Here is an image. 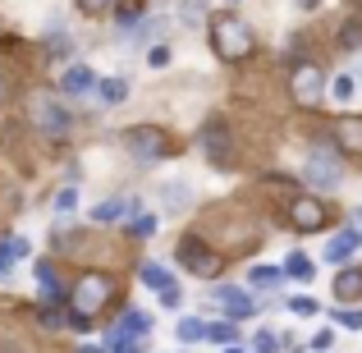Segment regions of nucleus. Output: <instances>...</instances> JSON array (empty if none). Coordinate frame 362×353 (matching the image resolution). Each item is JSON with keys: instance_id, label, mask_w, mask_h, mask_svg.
Masks as SVG:
<instances>
[{"instance_id": "obj_29", "label": "nucleus", "mask_w": 362, "mask_h": 353, "mask_svg": "<svg viewBox=\"0 0 362 353\" xmlns=\"http://www.w3.org/2000/svg\"><path fill=\"white\" fill-rule=\"evenodd\" d=\"M330 317H335V326H344V330H362V308L339 303V308H330Z\"/></svg>"}, {"instance_id": "obj_35", "label": "nucleus", "mask_w": 362, "mask_h": 353, "mask_svg": "<svg viewBox=\"0 0 362 353\" xmlns=\"http://www.w3.org/2000/svg\"><path fill=\"white\" fill-rule=\"evenodd\" d=\"M170 60H175V51H170V46L165 42H156V46H147V64H151V69H165V64Z\"/></svg>"}, {"instance_id": "obj_43", "label": "nucleus", "mask_w": 362, "mask_h": 353, "mask_svg": "<svg viewBox=\"0 0 362 353\" xmlns=\"http://www.w3.org/2000/svg\"><path fill=\"white\" fill-rule=\"evenodd\" d=\"M78 353H106V345H83Z\"/></svg>"}, {"instance_id": "obj_31", "label": "nucleus", "mask_w": 362, "mask_h": 353, "mask_svg": "<svg viewBox=\"0 0 362 353\" xmlns=\"http://www.w3.org/2000/svg\"><path fill=\"white\" fill-rule=\"evenodd\" d=\"M0 243H5V253L14 257V262L33 257V238H28V234H9V238H0Z\"/></svg>"}, {"instance_id": "obj_25", "label": "nucleus", "mask_w": 362, "mask_h": 353, "mask_svg": "<svg viewBox=\"0 0 362 353\" xmlns=\"http://www.w3.org/2000/svg\"><path fill=\"white\" fill-rule=\"evenodd\" d=\"M206 340L230 349V345H239V330H234V321H206Z\"/></svg>"}, {"instance_id": "obj_16", "label": "nucleus", "mask_w": 362, "mask_h": 353, "mask_svg": "<svg viewBox=\"0 0 362 353\" xmlns=\"http://www.w3.org/2000/svg\"><path fill=\"white\" fill-rule=\"evenodd\" d=\"M284 280H298V284L317 280V262H312L308 253H289L284 257Z\"/></svg>"}, {"instance_id": "obj_40", "label": "nucleus", "mask_w": 362, "mask_h": 353, "mask_svg": "<svg viewBox=\"0 0 362 353\" xmlns=\"http://www.w3.org/2000/svg\"><path fill=\"white\" fill-rule=\"evenodd\" d=\"M179 303H184V289H179V284L160 289V308H179Z\"/></svg>"}, {"instance_id": "obj_36", "label": "nucleus", "mask_w": 362, "mask_h": 353, "mask_svg": "<svg viewBox=\"0 0 362 353\" xmlns=\"http://www.w3.org/2000/svg\"><path fill=\"white\" fill-rule=\"evenodd\" d=\"M129 234L133 238H151V234H156V216H133V221H129Z\"/></svg>"}, {"instance_id": "obj_22", "label": "nucleus", "mask_w": 362, "mask_h": 353, "mask_svg": "<svg viewBox=\"0 0 362 353\" xmlns=\"http://www.w3.org/2000/svg\"><path fill=\"white\" fill-rule=\"evenodd\" d=\"M69 51H74V37L64 33L60 23H51V33H46V55H51V60H64Z\"/></svg>"}, {"instance_id": "obj_2", "label": "nucleus", "mask_w": 362, "mask_h": 353, "mask_svg": "<svg viewBox=\"0 0 362 353\" xmlns=\"http://www.w3.org/2000/svg\"><path fill=\"white\" fill-rule=\"evenodd\" d=\"M124 151H129L138 166H156V161H165L175 147H170V138L156 124H133V129H124Z\"/></svg>"}, {"instance_id": "obj_6", "label": "nucleus", "mask_w": 362, "mask_h": 353, "mask_svg": "<svg viewBox=\"0 0 362 353\" xmlns=\"http://www.w3.org/2000/svg\"><path fill=\"white\" fill-rule=\"evenodd\" d=\"M206 303H216V308L225 312V321H247V317H257L252 289H239V284H211V289H206Z\"/></svg>"}, {"instance_id": "obj_1", "label": "nucleus", "mask_w": 362, "mask_h": 353, "mask_svg": "<svg viewBox=\"0 0 362 353\" xmlns=\"http://www.w3.org/2000/svg\"><path fill=\"white\" fill-rule=\"evenodd\" d=\"M206 33H211V46L225 64L252 55V28H247V18H239V14H211Z\"/></svg>"}, {"instance_id": "obj_5", "label": "nucleus", "mask_w": 362, "mask_h": 353, "mask_svg": "<svg viewBox=\"0 0 362 353\" xmlns=\"http://www.w3.org/2000/svg\"><path fill=\"white\" fill-rule=\"evenodd\" d=\"M303 179H308L312 188H321V193H335L339 184H344V170H339V156H335V147H312V156H308V166H303Z\"/></svg>"}, {"instance_id": "obj_9", "label": "nucleus", "mask_w": 362, "mask_h": 353, "mask_svg": "<svg viewBox=\"0 0 362 353\" xmlns=\"http://www.w3.org/2000/svg\"><path fill=\"white\" fill-rule=\"evenodd\" d=\"M179 266H188V271L193 275H206V280H211V275H221V257L211 253V248H202V238L197 234H188L184 243H179Z\"/></svg>"}, {"instance_id": "obj_13", "label": "nucleus", "mask_w": 362, "mask_h": 353, "mask_svg": "<svg viewBox=\"0 0 362 353\" xmlns=\"http://www.w3.org/2000/svg\"><path fill=\"white\" fill-rule=\"evenodd\" d=\"M110 335H119V340H147V335H151V312L129 308V312L119 317V326L110 330Z\"/></svg>"}, {"instance_id": "obj_17", "label": "nucleus", "mask_w": 362, "mask_h": 353, "mask_svg": "<svg viewBox=\"0 0 362 353\" xmlns=\"http://www.w3.org/2000/svg\"><path fill=\"white\" fill-rule=\"evenodd\" d=\"M335 299L349 303V299H362V266H344L335 275Z\"/></svg>"}, {"instance_id": "obj_10", "label": "nucleus", "mask_w": 362, "mask_h": 353, "mask_svg": "<svg viewBox=\"0 0 362 353\" xmlns=\"http://www.w3.org/2000/svg\"><path fill=\"white\" fill-rule=\"evenodd\" d=\"M33 124H37L42 133H51V138H64V133L74 129L69 110H64L55 97H33Z\"/></svg>"}, {"instance_id": "obj_7", "label": "nucleus", "mask_w": 362, "mask_h": 353, "mask_svg": "<svg viewBox=\"0 0 362 353\" xmlns=\"http://www.w3.org/2000/svg\"><path fill=\"white\" fill-rule=\"evenodd\" d=\"M284 221H289L293 234H312L330 221V207L321 197H293V202H284Z\"/></svg>"}, {"instance_id": "obj_20", "label": "nucleus", "mask_w": 362, "mask_h": 353, "mask_svg": "<svg viewBox=\"0 0 362 353\" xmlns=\"http://www.w3.org/2000/svg\"><path fill=\"white\" fill-rule=\"evenodd\" d=\"M97 101L101 106H124L129 101V83L124 79H97Z\"/></svg>"}, {"instance_id": "obj_14", "label": "nucleus", "mask_w": 362, "mask_h": 353, "mask_svg": "<svg viewBox=\"0 0 362 353\" xmlns=\"http://www.w3.org/2000/svg\"><path fill=\"white\" fill-rule=\"evenodd\" d=\"M160 202H165V212H188V202H193V184H188V179H170V184H160Z\"/></svg>"}, {"instance_id": "obj_28", "label": "nucleus", "mask_w": 362, "mask_h": 353, "mask_svg": "<svg viewBox=\"0 0 362 353\" xmlns=\"http://www.w3.org/2000/svg\"><path fill=\"white\" fill-rule=\"evenodd\" d=\"M160 28H165V18H160V14H147L138 28H133V33H124V37H129V42H151V37H156Z\"/></svg>"}, {"instance_id": "obj_41", "label": "nucleus", "mask_w": 362, "mask_h": 353, "mask_svg": "<svg viewBox=\"0 0 362 353\" xmlns=\"http://www.w3.org/2000/svg\"><path fill=\"white\" fill-rule=\"evenodd\" d=\"M9 271H14V257H9L5 243H0V280H9Z\"/></svg>"}, {"instance_id": "obj_38", "label": "nucleus", "mask_w": 362, "mask_h": 353, "mask_svg": "<svg viewBox=\"0 0 362 353\" xmlns=\"http://www.w3.org/2000/svg\"><path fill=\"white\" fill-rule=\"evenodd\" d=\"M330 345H335V330H317V335L308 340V349H312V353H326Z\"/></svg>"}, {"instance_id": "obj_23", "label": "nucleus", "mask_w": 362, "mask_h": 353, "mask_svg": "<svg viewBox=\"0 0 362 353\" xmlns=\"http://www.w3.org/2000/svg\"><path fill=\"white\" fill-rule=\"evenodd\" d=\"M115 23H119V33H133V28L142 23V0H119L115 5Z\"/></svg>"}, {"instance_id": "obj_44", "label": "nucleus", "mask_w": 362, "mask_h": 353, "mask_svg": "<svg viewBox=\"0 0 362 353\" xmlns=\"http://www.w3.org/2000/svg\"><path fill=\"white\" fill-rule=\"evenodd\" d=\"M298 5H303V9H317V5H321V0H298Z\"/></svg>"}, {"instance_id": "obj_15", "label": "nucleus", "mask_w": 362, "mask_h": 353, "mask_svg": "<svg viewBox=\"0 0 362 353\" xmlns=\"http://www.w3.org/2000/svg\"><path fill=\"white\" fill-rule=\"evenodd\" d=\"M284 284V266H252L247 271V289H257V294H271V289H280Z\"/></svg>"}, {"instance_id": "obj_39", "label": "nucleus", "mask_w": 362, "mask_h": 353, "mask_svg": "<svg viewBox=\"0 0 362 353\" xmlns=\"http://www.w3.org/2000/svg\"><path fill=\"white\" fill-rule=\"evenodd\" d=\"M119 0H78V9L83 14H106V9H115Z\"/></svg>"}, {"instance_id": "obj_12", "label": "nucleus", "mask_w": 362, "mask_h": 353, "mask_svg": "<svg viewBox=\"0 0 362 353\" xmlns=\"http://www.w3.org/2000/svg\"><path fill=\"white\" fill-rule=\"evenodd\" d=\"M60 92L64 97H97V74H92L88 64H69V69L60 74Z\"/></svg>"}, {"instance_id": "obj_30", "label": "nucleus", "mask_w": 362, "mask_h": 353, "mask_svg": "<svg viewBox=\"0 0 362 353\" xmlns=\"http://www.w3.org/2000/svg\"><path fill=\"white\" fill-rule=\"evenodd\" d=\"M284 308H289L293 317H317L321 303H317V299H308V294H293V299H284Z\"/></svg>"}, {"instance_id": "obj_8", "label": "nucleus", "mask_w": 362, "mask_h": 353, "mask_svg": "<svg viewBox=\"0 0 362 353\" xmlns=\"http://www.w3.org/2000/svg\"><path fill=\"white\" fill-rule=\"evenodd\" d=\"M202 156L211 161L216 170H230V161H234V138H230V124L225 120H206L202 124Z\"/></svg>"}, {"instance_id": "obj_18", "label": "nucleus", "mask_w": 362, "mask_h": 353, "mask_svg": "<svg viewBox=\"0 0 362 353\" xmlns=\"http://www.w3.org/2000/svg\"><path fill=\"white\" fill-rule=\"evenodd\" d=\"M330 138L344 151H362V120H339L335 129H330Z\"/></svg>"}, {"instance_id": "obj_33", "label": "nucleus", "mask_w": 362, "mask_h": 353, "mask_svg": "<svg viewBox=\"0 0 362 353\" xmlns=\"http://www.w3.org/2000/svg\"><path fill=\"white\" fill-rule=\"evenodd\" d=\"M339 46H344V51H362V18H349V23H344Z\"/></svg>"}, {"instance_id": "obj_45", "label": "nucleus", "mask_w": 362, "mask_h": 353, "mask_svg": "<svg viewBox=\"0 0 362 353\" xmlns=\"http://www.w3.org/2000/svg\"><path fill=\"white\" fill-rule=\"evenodd\" d=\"M225 353H247V349H243V345H230V349H225Z\"/></svg>"}, {"instance_id": "obj_11", "label": "nucleus", "mask_w": 362, "mask_h": 353, "mask_svg": "<svg viewBox=\"0 0 362 353\" xmlns=\"http://www.w3.org/2000/svg\"><path fill=\"white\" fill-rule=\"evenodd\" d=\"M358 248H362V230H358V225H344V230L330 234V243L321 248V262L339 266V262H349V257H354Z\"/></svg>"}, {"instance_id": "obj_46", "label": "nucleus", "mask_w": 362, "mask_h": 353, "mask_svg": "<svg viewBox=\"0 0 362 353\" xmlns=\"http://www.w3.org/2000/svg\"><path fill=\"white\" fill-rule=\"evenodd\" d=\"M354 221H362V207H358V212H354Z\"/></svg>"}, {"instance_id": "obj_47", "label": "nucleus", "mask_w": 362, "mask_h": 353, "mask_svg": "<svg viewBox=\"0 0 362 353\" xmlns=\"http://www.w3.org/2000/svg\"><path fill=\"white\" fill-rule=\"evenodd\" d=\"M354 79H358V83H362V69H358V74H354Z\"/></svg>"}, {"instance_id": "obj_26", "label": "nucleus", "mask_w": 362, "mask_h": 353, "mask_svg": "<svg viewBox=\"0 0 362 353\" xmlns=\"http://www.w3.org/2000/svg\"><path fill=\"white\" fill-rule=\"evenodd\" d=\"M175 14H179V23H184V28H197L202 18H211V9H206L202 0H179V9H175Z\"/></svg>"}, {"instance_id": "obj_24", "label": "nucleus", "mask_w": 362, "mask_h": 353, "mask_svg": "<svg viewBox=\"0 0 362 353\" xmlns=\"http://www.w3.org/2000/svg\"><path fill=\"white\" fill-rule=\"evenodd\" d=\"M175 335H179V345H202V340H206V321H197V317H179Z\"/></svg>"}, {"instance_id": "obj_19", "label": "nucleus", "mask_w": 362, "mask_h": 353, "mask_svg": "<svg viewBox=\"0 0 362 353\" xmlns=\"http://www.w3.org/2000/svg\"><path fill=\"white\" fill-rule=\"evenodd\" d=\"M33 275H37V289H42L46 303H60V299H64V289H60V280H55V266H51V262H37Z\"/></svg>"}, {"instance_id": "obj_27", "label": "nucleus", "mask_w": 362, "mask_h": 353, "mask_svg": "<svg viewBox=\"0 0 362 353\" xmlns=\"http://www.w3.org/2000/svg\"><path fill=\"white\" fill-rule=\"evenodd\" d=\"M280 345H289V335H275V330H257L252 345H247V353H280Z\"/></svg>"}, {"instance_id": "obj_4", "label": "nucleus", "mask_w": 362, "mask_h": 353, "mask_svg": "<svg viewBox=\"0 0 362 353\" xmlns=\"http://www.w3.org/2000/svg\"><path fill=\"white\" fill-rule=\"evenodd\" d=\"M289 92L298 106H321V92H326V74L312 60H289Z\"/></svg>"}, {"instance_id": "obj_37", "label": "nucleus", "mask_w": 362, "mask_h": 353, "mask_svg": "<svg viewBox=\"0 0 362 353\" xmlns=\"http://www.w3.org/2000/svg\"><path fill=\"white\" fill-rule=\"evenodd\" d=\"M37 321H42L46 330H60V326H64V317H60V312H55V303H46V308L37 312Z\"/></svg>"}, {"instance_id": "obj_32", "label": "nucleus", "mask_w": 362, "mask_h": 353, "mask_svg": "<svg viewBox=\"0 0 362 353\" xmlns=\"http://www.w3.org/2000/svg\"><path fill=\"white\" fill-rule=\"evenodd\" d=\"M330 97H335V101H354L358 97V79H354V74H339V79L330 83Z\"/></svg>"}, {"instance_id": "obj_3", "label": "nucleus", "mask_w": 362, "mask_h": 353, "mask_svg": "<svg viewBox=\"0 0 362 353\" xmlns=\"http://www.w3.org/2000/svg\"><path fill=\"white\" fill-rule=\"evenodd\" d=\"M110 294H115V280L101 275V271H88V275H78L69 303H74V312H83V317H97V312L110 303Z\"/></svg>"}, {"instance_id": "obj_21", "label": "nucleus", "mask_w": 362, "mask_h": 353, "mask_svg": "<svg viewBox=\"0 0 362 353\" xmlns=\"http://www.w3.org/2000/svg\"><path fill=\"white\" fill-rule=\"evenodd\" d=\"M138 280L147 284V289H156V294H160V289H170V284H175V275H170L160 262H142V266H138Z\"/></svg>"}, {"instance_id": "obj_34", "label": "nucleus", "mask_w": 362, "mask_h": 353, "mask_svg": "<svg viewBox=\"0 0 362 353\" xmlns=\"http://www.w3.org/2000/svg\"><path fill=\"white\" fill-rule=\"evenodd\" d=\"M74 207H78V188L64 184L60 193H55V216H74Z\"/></svg>"}, {"instance_id": "obj_42", "label": "nucleus", "mask_w": 362, "mask_h": 353, "mask_svg": "<svg viewBox=\"0 0 362 353\" xmlns=\"http://www.w3.org/2000/svg\"><path fill=\"white\" fill-rule=\"evenodd\" d=\"M5 97H9V79L0 74V106H5Z\"/></svg>"}]
</instances>
